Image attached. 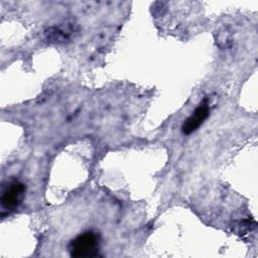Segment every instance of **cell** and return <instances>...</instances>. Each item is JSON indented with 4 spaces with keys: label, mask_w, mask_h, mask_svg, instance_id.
<instances>
[{
    "label": "cell",
    "mask_w": 258,
    "mask_h": 258,
    "mask_svg": "<svg viewBox=\"0 0 258 258\" xmlns=\"http://www.w3.org/2000/svg\"><path fill=\"white\" fill-rule=\"evenodd\" d=\"M98 238L92 232L80 235L72 243L71 255L76 258H89L98 256Z\"/></svg>",
    "instance_id": "6da1fadb"
},
{
    "label": "cell",
    "mask_w": 258,
    "mask_h": 258,
    "mask_svg": "<svg viewBox=\"0 0 258 258\" xmlns=\"http://www.w3.org/2000/svg\"><path fill=\"white\" fill-rule=\"evenodd\" d=\"M25 191V186L19 181H12L7 184V186L2 191L1 205L5 210L15 209L22 200L23 194Z\"/></svg>",
    "instance_id": "7a4b0ae2"
},
{
    "label": "cell",
    "mask_w": 258,
    "mask_h": 258,
    "mask_svg": "<svg viewBox=\"0 0 258 258\" xmlns=\"http://www.w3.org/2000/svg\"><path fill=\"white\" fill-rule=\"evenodd\" d=\"M210 108H209V103L208 99H204L201 104L197 107V109L194 111V113L183 122L181 126V131L183 134L188 135L196 131L201 124L207 119L209 116Z\"/></svg>",
    "instance_id": "3957f363"
}]
</instances>
